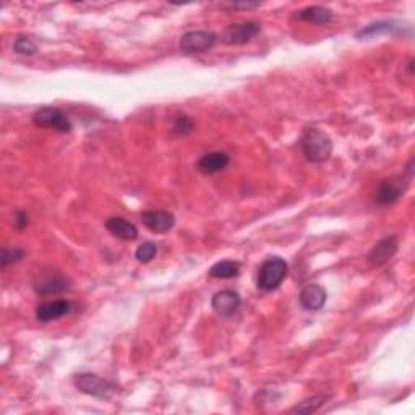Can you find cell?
<instances>
[{
  "label": "cell",
  "mask_w": 415,
  "mask_h": 415,
  "mask_svg": "<svg viewBox=\"0 0 415 415\" xmlns=\"http://www.w3.org/2000/svg\"><path fill=\"white\" fill-rule=\"evenodd\" d=\"M300 149L307 161L322 164L333 154V142H331L328 133L318 130V128H307L300 138Z\"/></svg>",
  "instance_id": "6da1fadb"
},
{
  "label": "cell",
  "mask_w": 415,
  "mask_h": 415,
  "mask_svg": "<svg viewBox=\"0 0 415 415\" xmlns=\"http://www.w3.org/2000/svg\"><path fill=\"white\" fill-rule=\"evenodd\" d=\"M289 265L281 256H269L263 261L256 274V288L263 292H271L278 289L283 281L288 278Z\"/></svg>",
  "instance_id": "7a4b0ae2"
},
{
  "label": "cell",
  "mask_w": 415,
  "mask_h": 415,
  "mask_svg": "<svg viewBox=\"0 0 415 415\" xmlns=\"http://www.w3.org/2000/svg\"><path fill=\"white\" fill-rule=\"evenodd\" d=\"M74 385L83 394L98 397V399H110L115 392V386L108 380L98 377L94 373H78L74 378Z\"/></svg>",
  "instance_id": "3957f363"
},
{
  "label": "cell",
  "mask_w": 415,
  "mask_h": 415,
  "mask_svg": "<svg viewBox=\"0 0 415 415\" xmlns=\"http://www.w3.org/2000/svg\"><path fill=\"white\" fill-rule=\"evenodd\" d=\"M33 123L39 128H49L60 133H70L72 123L64 112L57 108H41L33 114Z\"/></svg>",
  "instance_id": "277c9868"
},
{
  "label": "cell",
  "mask_w": 415,
  "mask_h": 415,
  "mask_svg": "<svg viewBox=\"0 0 415 415\" xmlns=\"http://www.w3.org/2000/svg\"><path fill=\"white\" fill-rule=\"evenodd\" d=\"M33 289L38 295L47 297L67 292L70 289L69 278L59 271H47L38 274V278L33 283Z\"/></svg>",
  "instance_id": "5b68a950"
},
{
  "label": "cell",
  "mask_w": 415,
  "mask_h": 415,
  "mask_svg": "<svg viewBox=\"0 0 415 415\" xmlns=\"http://www.w3.org/2000/svg\"><path fill=\"white\" fill-rule=\"evenodd\" d=\"M407 178L406 177H392L388 181H383L380 187L375 192V205L378 206H391L401 200L407 188Z\"/></svg>",
  "instance_id": "8992f818"
},
{
  "label": "cell",
  "mask_w": 415,
  "mask_h": 415,
  "mask_svg": "<svg viewBox=\"0 0 415 415\" xmlns=\"http://www.w3.org/2000/svg\"><path fill=\"white\" fill-rule=\"evenodd\" d=\"M217 36L211 31H188L181 38L178 47L183 54H201L215 47Z\"/></svg>",
  "instance_id": "52a82bcc"
},
{
  "label": "cell",
  "mask_w": 415,
  "mask_h": 415,
  "mask_svg": "<svg viewBox=\"0 0 415 415\" xmlns=\"http://www.w3.org/2000/svg\"><path fill=\"white\" fill-rule=\"evenodd\" d=\"M261 26L256 21H245V23L229 26L222 33V42L227 46H242V44L250 42L251 39L260 35Z\"/></svg>",
  "instance_id": "ba28073f"
},
{
  "label": "cell",
  "mask_w": 415,
  "mask_h": 415,
  "mask_svg": "<svg viewBox=\"0 0 415 415\" xmlns=\"http://www.w3.org/2000/svg\"><path fill=\"white\" fill-rule=\"evenodd\" d=\"M240 305H242V299H240V295L237 292H234L231 289L220 290V292L212 295L211 300L212 310L224 318L234 317L235 313L239 312Z\"/></svg>",
  "instance_id": "9c48e42d"
},
{
  "label": "cell",
  "mask_w": 415,
  "mask_h": 415,
  "mask_svg": "<svg viewBox=\"0 0 415 415\" xmlns=\"http://www.w3.org/2000/svg\"><path fill=\"white\" fill-rule=\"evenodd\" d=\"M142 222L154 234H166L176 226V217L172 212L162 210H151L142 212Z\"/></svg>",
  "instance_id": "30bf717a"
},
{
  "label": "cell",
  "mask_w": 415,
  "mask_h": 415,
  "mask_svg": "<svg viewBox=\"0 0 415 415\" xmlns=\"http://www.w3.org/2000/svg\"><path fill=\"white\" fill-rule=\"evenodd\" d=\"M397 246H399V242H397V239L394 237V235H391V237H385L383 240H380V242L375 245L372 250H370L367 261L375 268L383 266L391 260L392 256L396 255Z\"/></svg>",
  "instance_id": "8fae6325"
},
{
  "label": "cell",
  "mask_w": 415,
  "mask_h": 415,
  "mask_svg": "<svg viewBox=\"0 0 415 415\" xmlns=\"http://www.w3.org/2000/svg\"><path fill=\"white\" fill-rule=\"evenodd\" d=\"M74 310V304L70 300H54V302H44V304L36 308V319L41 323L55 322L69 315Z\"/></svg>",
  "instance_id": "7c38bea8"
},
{
  "label": "cell",
  "mask_w": 415,
  "mask_h": 415,
  "mask_svg": "<svg viewBox=\"0 0 415 415\" xmlns=\"http://www.w3.org/2000/svg\"><path fill=\"white\" fill-rule=\"evenodd\" d=\"M328 294L326 289L319 284H307L304 289L300 290L299 302L300 305L305 308L307 312H318L322 310L326 304Z\"/></svg>",
  "instance_id": "4fadbf2b"
},
{
  "label": "cell",
  "mask_w": 415,
  "mask_h": 415,
  "mask_svg": "<svg viewBox=\"0 0 415 415\" xmlns=\"http://www.w3.org/2000/svg\"><path fill=\"white\" fill-rule=\"evenodd\" d=\"M229 162H231V158H229L227 153H224V151H211V153L201 156L198 162H196V169L203 176H212V174L222 172L226 169Z\"/></svg>",
  "instance_id": "5bb4252c"
},
{
  "label": "cell",
  "mask_w": 415,
  "mask_h": 415,
  "mask_svg": "<svg viewBox=\"0 0 415 415\" xmlns=\"http://www.w3.org/2000/svg\"><path fill=\"white\" fill-rule=\"evenodd\" d=\"M106 229L114 235L117 239H122V240H137L138 239V229L135 226L133 222L127 221L125 217H109L108 221H106Z\"/></svg>",
  "instance_id": "9a60e30c"
},
{
  "label": "cell",
  "mask_w": 415,
  "mask_h": 415,
  "mask_svg": "<svg viewBox=\"0 0 415 415\" xmlns=\"http://www.w3.org/2000/svg\"><path fill=\"white\" fill-rule=\"evenodd\" d=\"M333 16L334 15L329 8L322 7V5H312V7H305L300 12H297L295 18L312 25H328L333 20Z\"/></svg>",
  "instance_id": "2e32d148"
},
{
  "label": "cell",
  "mask_w": 415,
  "mask_h": 415,
  "mask_svg": "<svg viewBox=\"0 0 415 415\" xmlns=\"http://www.w3.org/2000/svg\"><path fill=\"white\" fill-rule=\"evenodd\" d=\"M401 35L402 33V26H397L392 21H378V23H372L365 28H362L360 31L357 33L358 39H368V38H375L380 35Z\"/></svg>",
  "instance_id": "e0dca14e"
},
{
  "label": "cell",
  "mask_w": 415,
  "mask_h": 415,
  "mask_svg": "<svg viewBox=\"0 0 415 415\" xmlns=\"http://www.w3.org/2000/svg\"><path fill=\"white\" fill-rule=\"evenodd\" d=\"M240 274V263L234 260H224L210 268L208 276L212 279H234Z\"/></svg>",
  "instance_id": "ac0fdd59"
},
{
  "label": "cell",
  "mask_w": 415,
  "mask_h": 415,
  "mask_svg": "<svg viewBox=\"0 0 415 415\" xmlns=\"http://www.w3.org/2000/svg\"><path fill=\"white\" fill-rule=\"evenodd\" d=\"M171 128H172V133L178 135V137H185V135H190L195 130V122L190 119L188 115L177 114L172 117Z\"/></svg>",
  "instance_id": "d6986e66"
},
{
  "label": "cell",
  "mask_w": 415,
  "mask_h": 415,
  "mask_svg": "<svg viewBox=\"0 0 415 415\" xmlns=\"http://www.w3.org/2000/svg\"><path fill=\"white\" fill-rule=\"evenodd\" d=\"M328 401V396H315L312 399H305L304 402L297 404L295 407L290 409V414H313L319 411V407H323Z\"/></svg>",
  "instance_id": "ffe728a7"
},
{
  "label": "cell",
  "mask_w": 415,
  "mask_h": 415,
  "mask_svg": "<svg viewBox=\"0 0 415 415\" xmlns=\"http://www.w3.org/2000/svg\"><path fill=\"white\" fill-rule=\"evenodd\" d=\"M13 50L20 55H33L36 54L38 44L35 42V39L33 38L21 35L13 41Z\"/></svg>",
  "instance_id": "44dd1931"
},
{
  "label": "cell",
  "mask_w": 415,
  "mask_h": 415,
  "mask_svg": "<svg viewBox=\"0 0 415 415\" xmlns=\"http://www.w3.org/2000/svg\"><path fill=\"white\" fill-rule=\"evenodd\" d=\"M158 255V246L153 242H143L135 251V258L143 265H147L151 260H154V256Z\"/></svg>",
  "instance_id": "7402d4cb"
},
{
  "label": "cell",
  "mask_w": 415,
  "mask_h": 415,
  "mask_svg": "<svg viewBox=\"0 0 415 415\" xmlns=\"http://www.w3.org/2000/svg\"><path fill=\"white\" fill-rule=\"evenodd\" d=\"M25 256V251L21 249H16V246H13V249H2V258H0V263H2V268L7 269L8 266L12 265H16L21 258Z\"/></svg>",
  "instance_id": "603a6c76"
},
{
  "label": "cell",
  "mask_w": 415,
  "mask_h": 415,
  "mask_svg": "<svg viewBox=\"0 0 415 415\" xmlns=\"http://www.w3.org/2000/svg\"><path fill=\"white\" fill-rule=\"evenodd\" d=\"M260 2H226V4H221L222 8L226 10H250V8H256L260 7Z\"/></svg>",
  "instance_id": "cb8c5ba5"
},
{
  "label": "cell",
  "mask_w": 415,
  "mask_h": 415,
  "mask_svg": "<svg viewBox=\"0 0 415 415\" xmlns=\"http://www.w3.org/2000/svg\"><path fill=\"white\" fill-rule=\"evenodd\" d=\"M28 224H30V217H28V212L26 211H16L15 212V217H13V226L16 231H23V229L28 227Z\"/></svg>",
  "instance_id": "d4e9b609"
}]
</instances>
